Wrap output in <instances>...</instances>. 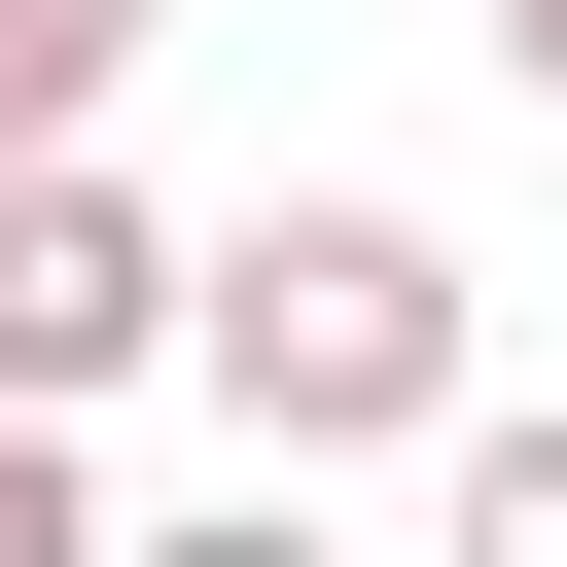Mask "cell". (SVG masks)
Instances as JSON below:
<instances>
[{
  "label": "cell",
  "instance_id": "obj_5",
  "mask_svg": "<svg viewBox=\"0 0 567 567\" xmlns=\"http://www.w3.org/2000/svg\"><path fill=\"white\" fill-rule=\"evenodd\" d=\"M0 567H106V496H71V425H0Z\"/></svg>",
  "mask_w": 567,
  "mask_h": 567
},
{
  "label": "cell",
  "instance_id": "obj_3",
  "mask_svg": "<svg viewBox=\"0 0 567 567\" xmlns=\"http://www.w3.org/2000/svg\"><path fill=\"white\" fill-rule=\"evenodd\" d=\"M106 71H142V0H0V177H71V142H106Z\"/></svg>",
  "mask_w": 567,
  "mask_h": 567
},
{
  "label": "cell",
  "instance_id": "obj_2",
  "mask_svg": "<svg viewBox=\"0 0 567 567\" xmlns=\"http://www.w3.org/2000/svg\"><path fill=\"white\" fill-rule=\"evenodd\" d=\"M177 284H213V248H177L106 142H71V177H0V425H106V390L177 354Z\"/></svg>",
  "mask_w": 567,
  "mask_h": 567
},
{
  "label": "cell",
  "instance_id": "obj_1",
  "mask_svg": "<svg viewBox=\"0 0 567 567\" xmlns=\"http://www.w3.org/2000/svg\"><path fill=\"white\" fill-rule=\"evenodd\" d=\"M177 354H213L248 496H319V461H461V425H496V390H461V248H425V213H248V248L177 284Z\"/></svg>",
  "mask_w": 567,
  "mask_h": 567
},
{
  "label": "cell",
  "instance_id": "obj_4",
  "mask_svg": "<svg viewBox=\"0 0 567 567\" xmlns=\"http://www.w3.org/2000/svg\"><path fill=\"white\" fill-rule=\"evenodd\" d=\"M461 567H567V425H461Z\"/></svg>",
  "mask_w": 567,
  "mask_h": 567
},
{
  "label": "cell",
  "instance_id": "obj_7",
  "mask_svg": "<svg viewBox=\"0 0 567 567\" xmlns=\"http://www.w3.org/2000/svg\"><path fill=\"white\" fill-rule=\"evenodd\" d=\"M496 71H532V106H567V0H496Z\"/></svg>",
  "mask_w": 567,
  "mask_h": 567
},
{
  "label": "cell",
  "instance_id": "obj_6",
  "mask_svg": "<svg viewBox=\"0 0 567 567\" xmlns=\"http://www.w3.org/2000/svg\"><path fill=\"white\" fill-rule=\"evenodd\" d=\"M106 567H319V496H213V532H106Z\"/></svg>",
  "mask_w": 567,
  "mask_h": 567
}]
</instances>
